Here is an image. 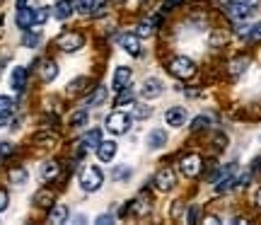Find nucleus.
I'll list each match as a JSON object with an SVG mask.
<instances>
[{
    "mask_svg": "<svg viewBox=\"0 0 261 225\" xmlns=\"http://www.w3.org/2000/svg\"><path fill=\"white\" fill-rule=\"evenodd\" d=\"M169 73L174 75V78H179V80H187V78H194L196 73V63L191 61V58L187 56H174V58H169Z\"/></svg>",
    "mask_w": 261,
    "mask_h": 225,
    "instance_id": "nucleus-1",
    "label": "nucleus"
},
{
    "mask_svg": "<svg viewBox=\"0 0 261 225\" xmlns=\"http://www.w3.org/2000/svg\"><path fill=\"white\" fill-rule=\"evenodd\" d=\"M102 184H104V174L99 167L87 165V167L80 172V187H83L85 191H97Z\"/></svg>",
    "mask_w": 261,
    "mask_h": 225,
    "instance_id": "nucleus-2",
    "label": "nucleus"
},
{
    "mask_svg": "<svg viewBox=\"0 0 261 225\" xmlns=\"http://www.w3.org/2000/svg\"><path fill=\"white\" fill-rule=\"evenodd\" d=\"M83 44H85V37L80 32H65V34H61L56 39V46L61 51H65V54H73L77 48H83Z\"/></svg>",
    "mask_w": 261,
    "mask_h": 225,
    "instance_id": "nucleus-3",
    "label": "nucleus"
},
{
    "mask_svg": "<svg viewBox=\"0 0 261 225\" xmlns=\"http://www.w3.org/2000/svg\"><path fill=\"white\" fill-rule=\"evenodd\" d=\"M107 129L112 133H116V136H121V133H126L130 129V116L126 112H114L107 116Z\"/></svg>",
    "mask_w": 261,
    "mask_h": 225,
    "instance_id": "nucleus-4",
    "label": "nucleus"
},
{
    "mask_svg": "<svg viewBox=\"0 0 261 225\" xmlns=\"http://www.w3.org/2000/svg\"><path fill=\"white\" fill-rule=\"evenodd\" d=\"M201 169H203V160H201V155L191 153V155H187V158L181 160V172H184V177H189V179L198 177Z\"/></svg>",
    "mask_w": 261,
    "mask_h": 225,
    "instance_id": "nucleus-5",
    "label": "nucleus"
},
{
    "mask_svg": "<svg viewBox=\"0 0 261 225\" xmlns=\"http://www.w3.org/2000/svg\"><path fill=\"white\" fill-rule=\"evenodd\" d=\"M225 12H227V17L237 19V22H242V19H249L254 15V8H249L247 3H227L225 5Z\"/></svg>",
    "mask_w": 261,
    "mask_h": 225,
    "instance_id": "nucleus-6",
    "label": "nucleus"
},
{
    "mask_svg": "<svg viewBox=\"0 0 261 225\" xmlns=\"http://www.w3.org/2000/svg\"><path fill=\"white\" fill-rule=\"evenodd\" d=\"M162 92H165V87H162V83H160L158 78H148V80L143 83V87H140V94H143L145 99H158Z\"/></svg>",
    "mask_w": 261,
    "mask_h": 225,
    "instance_id": "nucleus-7",
    "label": "nucleus"
},
{
    "mask_svg": "<svg viewBox=\"0 0 261 225\" xmlns=\"http://www.w3.org/2000/svg\"><path fill=\"white\" fill-rule=\"evenodd\" d=\"M130 78H133V73H130V68H126V66H119V68H116V73H114L112 87H114V90H116V92H121V90H126V87H128Z\"/></svg>",
    "mask_w": 261,
    "mask_h": 225,
    "instance_id": "nucleus-8",
    "label": "nucleus"
},
{
    "mask_svg": "<svg viewBox=\"0 0 261 225\" xmlns=\"http://www.w3.org/2000/svg\"><path fill=\"white\" fill-rule=\"evenodd\" d=\"M155 184H158V189H162V191H169V189L177 184V179H174V169L162 167L158 174H155Z\"/></svg>",
    "mask_w": 261,
    "mask_h": 225,
    "instance_id": "nucleus-9",
    "label": "nucleus"
},
{
    "mask_svg": "<svg viewBox=\"0 0 261 225\" xmlns=\"http://www.w3.org/2000/svg\"><path fill=\"white\" fill-rule=\"evenodd\" d=\"M165 121H167V126H184L187 109L184 107H169L167 112H165Z\"/></svg>",
    "mask_w": 261,
    "mask_h": 225,
    "instance_id": "nucleus-10",
    "label": "nucleus"
},
{
    "mask_svg": "<svg viewBox=\"0 0 261 225\" xmlns=\"http://www.w3.org/2000/svg\"><path fill=\"white\" fill-rule=\"evenodd\" d=\"M145 141H148V148L160 150L162 145H167V131H165V129H152Z\"/></svg>",
    "mask_w": 261,
    "mask_h": 225,
    "instance_id": "nucleus-11",
    "label": "nucleus"
},
{
    "mask_svg": "<svg viewBox=\"0 0 261 225\" xmlns=\"http://www.w3.org/2000/svg\"><path fill=\"white\" fill-rule=\"evenodd\" d=\"M114 155H116V143L114 141H99V145H97V158L102 160V162H112Z\"/></svg>",
    "mask_w": 261,
    "mask_h": 225,
    "instance_id": "nucleus-12",
    "label": "nucleus"
},
{
    "mask_svg": "<svg viewBox=\"0 0 261 225\" xmlns=\"http://www.w3.org/2000/svg\"><path fill=\"white\" fill-rule=\"evenodd\" d=\"M10 85L17 90V92H22L24 90V85H27V68H12V75H10Z\"/></svg>",
    "mask_w": 261,
    "mask_h": 225,
    "instance_id": "nucleus-13",
    "label": "nucleus"
},
{
    "mask_svg": "<svg viewBox=\"0 0 261 225\" xmlns=\"http://www.w3.org/2000/svg\"><path fill=\"white\" fill-rule=\"evenodd\" d=\"M119 44H121L123 51H128V54H133V56L140 51L138 34H121V37H119Z\"/></svg>",
    "mask_w": 261,
    "mask_h": 225,
    "instance_id": "nucleus-14",
    "label": "nucleus"
},
{
    "mask_svg": "<svg viewBox=\"0 0 261 225\" xmlns=\"http://www.w3.org/2000/svg\"><path fill=\"white\" fill-rule=\"evenodd\" d=\"M39 73H41V80H44V83H51V80H56L58 66L54 63V61H41V68H39Z\"/></svg>",
    "mask_w": 261,
    "mask_h": 225,
    "instance_id": "nucleus-15",
    "label": "nucleus"
},
{
    "mask_svg": "<svg viewBox=\"0 0 261 225\" xmlns=\"http://www.w3.org/2000/svg\"><path fill=\"white\" fill-rule=\"evenodd\" d=\"M65 218H68V206H65V204H56L54 211L48 213V223H54V225L65 223Z\"/></svg>",
    "mask_w": 261,
    "mask_h": 225,
    "instance_id": "nucleus-16",
    "label": "nucleus"
},
{
    "mask_svg": "<svg viewBox=\"0 0 261 225\" xmlns=\"http://www.w3.org/2000/svg\"><path fill=\"white\" fill-rule=\"evenodd\" d=\"M73 12V3L70 0H58L56 8H54V17L56 19H68Z\"/></svg>",
    "mask_w": 261,
    "mask_h": 225,
    "instance_id": "nucleus-17",
    "label": "nucleus"
},
{
    "mask_svg": "<svg viewBox=\"0 0 261 225\" xmlns=\"http://www.w3.org/2000/svg\"><path fill=\"white\" fill-rule=\"evenodd\" d=\"M58 172H61V165H58V162H54V160L41 165V179H44V182H51V179H56Z\"/></svg>",
    "mask_w": 261,
    "mask_h": 225,
    "instance_id": "nucleus-18",
    "label": "nucleus"
},
{
    "mask_svg": "<svg viewBox=\"0 0 261 225\" xmlns=\"http://www.w3.org/2000/svg\"><path fill=\"white\" fill-rule=\"evenodd\" d=\"M32 24H34V12H32V10H27V8L17 10V27L19 29H29Z\"/></svg>",
    "mask_w": 261,
    "mask_h": 225,
    "instance_id": "nucleus-19",
    "label": "nucleus"
},
{
    "mask_svg": "<svg viewBox=\"0 0 261 225\" xmlns=\"http://www.w3.org/2000/svg\"><path fill=\"white\" fill-rule=\"evenodd\" d=\"M8 179H10V184H15V187H22L24 182H27V169L24 167H12L8 172Z\"/></svg>",
    "mask_w": 261,
    "mask_h": 225,
    "instance_id": "nucleus-20",
    "label": "nucleus"
},
{
    "mask_svg": "<svg viewBox=\"0 0 261 225\" xmlns=\"http://www.w3.org/2000/svg\"><path fill=\"white\" fill-rule=\"evenodd\" d=\"M99 141H102V133L97 131V129H92V131L85 133V138H83V143H80V145H83V150L85 148H97V145H99Z\"/></svg>",
    "mask_w": 261,
    "mask_h": 225,
    "instance_id": "nucleus-21",
    "label": "nucleus"
},
{
    "mask_svg": "<svg viewBox=\"0 0 261 225\" xmlns=\"http://www.w3.org/2000/svg\"><path fill=\"white\" fill-rule=\"evenodd\" d=\"M133 213H136V216H148V211H150V198H145L143 196V194H140L138 198H136V201H133Z\"/></svg>",
    "mask_w": 261,
    "mask_h": 225,
    "instance_id": "nucleus-22",
    "label": "nucleus"
},
{
    "mask_svg": "<svg viewBox=\"0 0 261 225\" xmlns=\"http://www.w3.org/2000/svg\"><path fill=\"white\" fill-rule=\"evenodd\" d=\"M34 204H37V206H41V208H48L51 204H54V194H51L48 189H41V191H37V194H34Z\"/></svg>",
    "mask_w": 261,
    "mask_h": 225,
    "instance_id": "nucleus-23",
    "label": "nucleus"
},
{
    "mask_svg": "<svg viewBox=\"0 0 261 225\" xmlns=\"http://www.w3.org/2000/svg\"><path fill=\"white\" fill-rule=\"evenodd\" d=\"M104 99H107V87H97V90L92 92V97H87L85 107H99Z\"/></svg>",
    "mask_w": 261,
    "mask_h": 225,
    "instance_id": "nucleus-24",
    "label": "nucleus"
},
{
    "mask_svg": "<svg viewBox=\"0 0 261 225\" xmlns=\"http://www.w3.org/2000/svg\"><path fill=\"white\" fill-rule=\"evenodd\" d=\"M247 66H249V58L247 56L234 58L232 63H230V75H242L244 70H247Z\"/></svg>",
    "mask_w": 261,
    "mask_h": 225,
    "instance_id": "nucleus-25",
    "label": "nucleus"
},
{
    "mask_svg": "<svg viewBox=\"0 0 261 225\" xmlns=\"http://www.w3.org/2000/svg\"><path fill=\"white\" fill-rule=\"evenodd\" d=\"M94 5H97L94 0H75V3H73V10H77L80 15H90V12L94 10Z\"/></svg>",
    "mask_w": 261,
    "mask_h": 225,
    "instance_id": "nucleus-26",
    "label": "nucleus"
},
{
    "mask_svg": "<svg viewBox=\"0 0 261 225\" xmlns=\"http://www.w3.org/2000/svg\"><path fill=\"white\" fill-rule=\"evenodd\" d=\"M12 112H15V102H12L10 97H5V94H0V116L5 119V116H10Z\"/></svg>",
    "mask_w": 261,
    "mask_h": 225,
    "instance_id": "nucleus-27",
    "label": "nucleus"
},
{
    "mask_svg": "<svg viewBox=\"0 0 261 225\" xmlns=\"http://www.w3.org/2000/svg\"><path fill=\"white\" fill-rule=\"evenodd\" d=\"M130 177V167L128 165H116L112 172V179L114 182H121V179H128Z\"/></svg>",
    "mask_w": 261,
    "mask_h": 225,
    "instance_id": "nucleus-28",
    "label": "nucleus"
},
{
    "mask_svg": "<svg viewBox=\"0 0 261 225\" xmlns=\"http://www.w3.org/2000/svg\"><path fill=\"white\" fill-rule=\"evenodd\" d=\"M158 22H160V17L148 19V22H140L136 34H138V37H150V34H152V24H158Z\"/></svg>",
    "mask_w": 261,
    "mask_h": 225,
    "instance_id": "nucleus-29",
    "label": "nucleus"
},
{
    "mask_svg": "<svg viewBox=\"0 0 261 225\" xmlns=\"http://www.w3.org/2000/svg\"><path fill=\"white\" fill-rule=\"evenodd\" d=\"M39 39H41V34H39V29H34V32H27V34L22 37V44H24V46H37Z\"/></svg>",
    "mask_w": 261,
    "mask_h": 225,
    "instance_id": "nucleus-30",
    "label": "nucleus"
},
{
    "mask_svg": "<svg viewBox=\"0 0 261 225\" xmlns=\"http://www.w3.org/2000/svg\"><path fill=\"white\" fill-rule=\"evenodd\" d=\"M85 123H87V112H85V109H80V112H75L73 116H70V126H75V129H77V126H85Z\"/></svg>",
    "mask_w": 261,
    "mask_h": 225,
    "instance_id": "nucleus-31",
    "label": "nucleus"
},
{
    "mask_svg": "<svg viewBox=\"0 0 261 225\" xmlns=\"http://www.w3.org/2000/svg\"><path fill=\"white\" fill-rule=\"evenodd\" d=\"M116 107H133V92H126V90H121V94H119V99H116Z\"/></svg>",
    "mask_w": 261,
    "mask_h": 225,
    "instance_id": "nucleus-32",
    "label": "nucleus"
},
{
    "mask_svg": "<svg viewBox=\"0 0 261 225\" xmlns=\"http://www.w3.org/2000/svg\"><path fill=\"white\" fill-rule=\"evenodd\" d=\"M85 85H87V80L85 78H77V80H73V83L68 85V94H77L85 90Z\"/></svg>",
    "mask_w": 261,
    "mask_h": 225,
    "instance_id": "nucleus-33",
    "label": "nucleus"
},
{
    "mask_svg": "<svg viewBox=\"0 0 261 225\" xmlns=\"http://www.w3.org/2000/svg\"><path fill=\"white\" fill-rule=\"evenodd\" d=\"M48 15H51V10H48V8L34 10V24H44V22L48 19Z\"/></svg>",
    "mask_w": 261,
    "mask_h": 225,
    "instance_id": "nucleus-34",
    "label": "nucleus"
},
{
    "mask_svg": "<svg viewBox=\"0 0 261 225\" xmlns=\"http://www.w3.org/2000/svg\"><path fill=\"white\" fill-rule=\"evenodd\" d=\"M208 123H211V119H208V116H203V114H201V116H196L194 121H191V131H201V129H205Z\"/></svg>",
    "mask_w": 261,
    "mask_h": 225,
    "instance_id": "nucleus-35",
    "label": "nucleus"
},
{
    "mask_svg": "<svg viewBox=\"0 0 261 225\" xmlns=\"http://www.w3.org/2000/svg\"><path fill=\"white\" fill-rule=\"evenodd\" d=\"M150 114H152V107H148V104H140V107H136V119H148Z\"/></svg>",
    "mask_w": 261,
    "mask_h": 225,
    "instance_id": "nucleus-36",
    "label": "nucleus"
},
{
    "mask_svg": "<svg viewBox=\"0 0 261 225\" xmlns=\"http://www.w3.org/2000/svg\"><path fill=\"white\" fill-rule=\"evenodd\" d=\"M12 153H15V145H12V143H8V141L0 143V158H10Z\"/></svg>",
    "mask_w": 261,
    "mask_h": 225,
    "instance_id": "nucleus-37",
    "label": "nucleus"
},
{
    "mask_svg": "<svg viewBox=\"0 0 261 225\" xmlns=\"http://www.w3.org/2000/svg\"><path fill=\"white\" fill-rule=\"evenodd\" d=\"M247 39H249V41H261V22H259V24H254V27H249Z\"/></svg>",
    "mask_w": 261,
    "mask_h": 225,
    "instance_id": "nucleus-38",
    "label": "nucleus"
},
{
    "mask_svg": "<svg viewBox=\"0 0 261 225\" xmlns=\"http://www.w3.org/2000/svg\"><path fill=\"white\" fill-rule=\"evenodd\" d=\"M225 41H227V37H225L223 32H215L213 37H211V46H213V48H218V46H220V44H225Z\"/></svg>",
    "mask_w": 261,
    "mask_h": 225,
    "instance_id": "nucleus-39",
    "label": "nucleus"
},
{
    "mask_svg": "<svg viewBox=\"0 0 261 225\" xmlns=\"http://www.w3.org/2000/svg\"><path fill=\"white\" fill-rule=\"evenodd\" d=\"M8 191H5V189H0V211H5V208H8Z\"/></svg>",
    "mask_w": 261,
    "mask_h": 225,
    "instance_id": "nucleus-40",
    "label": "nucleus"
},
{
    "mask_svg": "<svg viewBox=\"0 0 261 225\" xmlns=\"http://www.w3.org/2000/svg\"><path fill=\"white\" fill-rule=\"evenodd\" d=\"M177 5H181V0H165V5H162V10H165V12H167V10L177 8Z\"/></svg>",
    "mask_w": 261,
    "mask_h": 225,
    "instance_id": "nucleus-41",
    "label": "nucleus"
},
{
    "mask_svg": "<svg viewBox=\"0 0 261 225\" xmlns=\"http://www.w3.org/2000/svg\"><path fill=\"white\" fill-rule=\"evenodd\" d=\"M112 220H114V216H107V213L97 218V223H99V225H107V223H112Z\"/></svg>",
    "mask_w": 261,
    "mask_h": 225,
    "instance_id": "nucleus-42",
    "label": "nucleus"
},
{
    "mask_svg": "<svg viewBox=\"0 0 261 225\" xmlns=\"http://www.w3.org/2000/svg\"><path fill=\"white\" fill-rule=\"evenodd\" d=\"M203 223H211V225H218V223H220V220H218V218H215V216H205V220H203Z\"/></svg>",
    "mask_w": 261,
    "mask_h": 225,
    "instance_id": "nucleus-43",
    "label": "nucleus"
},
{
    "mask_svg": "<svg viewBox=\"0 0 261 225\" xmlns=\"http://www.w3.org/2000/svg\"><path fill=\"white\" fill-rule=\"evenodd\" d=\"M242 3H247L249 8H256V5H259V0H242Z\"/></svg>",
    "mask_w": 261,
    "mask_h": 225,
    "instance_id": "nucleus-44",
    "label": "nucleus"
},
{
    "mask_svg": "<svg viewBox=\"0 0 261 225\" xmlns=\"http://www.w3.org/2000/svg\"><path fill=\"white\" fill-rule=\"evenodd\" d=\"M27 3H29V0H17V10H22V8H27Z\"/></svg>",
    "mask_w": 261,
    "mask_h": 225,
    "instance_id": "nucleus-45",
    "label": "nucleus"
},
{
    "mask_svg": "<svg viewBox=\"0 0 261 225\" xmlns=\"http://www.w3.org/2000/svg\"><path fill=\"white\" fill-rule=\"evenodd\" d=\"M256 204L261 206V189H259V194H256Z\"/></svg>",
    "mask_w": 261,
    "mask_h": 225,
    "instance_id": "nucleus-46",
    "label": "nucleus"
},
{
    "mask_svg": "<svg viewBox=\"0 0 261 225\" xmlns=\"http://www.w3.org/2000/svg\"><path fill=\"white\" fill-rule=\"evenodd\" d=\"M0 126H3V116H0Z\"/></svg>",
    "mask_w": 261,
    "mask_h": 225,
    "instance_id": "nucleus-47",
    "label": "nucleus"
},
{
    "mask_svg": "<svg viewBox=\"0 0 261 225\" xmlns=\"http://www.w3.org/2000/svg\"><path fill=\"white\" fill-rule=\"evenodd\" d=\"M114 3H121V0H114Z\"/></svg>",
    "mask_w": 261,
    "mask_h": 225,
    "instance_id": "nucleus-48",
    "label": "nucleus"
},
{
    "mask_svg": "<svg viewBox=\"0 0 261 225\" xmlns=\"http://www.w3.org/2000/svg\"><path fill=\"white\" fill-rule=\"evenodd\" d=\"M0 3H3V0H0Z\"/></svg>",
    "mask_w": 261,
    "mask_h": 225,
    "instance_id": "nucleus-49",
    "label": "nucleus"
}]
</instances>
